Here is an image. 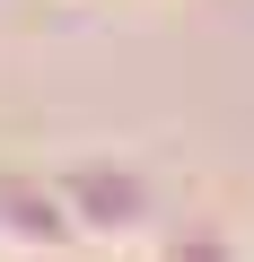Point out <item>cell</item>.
<instances>
[{"label": "cell", "mask_w": 254, "mask_h": 262, "mask_svg": "<svg viewBox=\"0 0 254 262\" xmlns=\"http://www.w3.org/2000/svg\"><path fill=\"white\" fill-rule=\"evenodd\" d=\"M167 262H237V245L228 236H184V245H167Z\"/></svg>", "instance_id": "cell-2"}, {"label": "cell", "mask_w": 254, "mask_h": 262, "mask_svg": "<svg viewBox=\"0 0 254 262\" xmlns=\"http://www.w3.org/2000/svg\"><path fill=\"white\" fill-rule=\"evenodd\" d=\"M53 192H62V219H70V236L123 245V236H141V227H149V184H141L132 166H114V158H88V166L53 175Z\"/></svg>", "instance_id": "cell-1"}]
</instances>
